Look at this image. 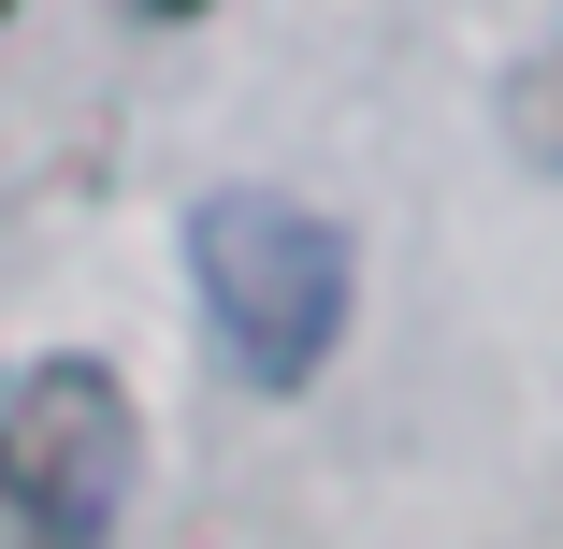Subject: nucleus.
Instances as JSON below:
<instances>
[{"mask_svg": "<svg viewBox=\"0 0 563 549\" xmlns=\"http://www.w3.org/2000/svg\"><path fill=\"white\" fill-rule=\"evenodd\" d=\"M188 275H202V318H217V362L246 391H303L347 348V232L289 188H217L188 217Z\"/></svg>", "mask_w": 563, "mask_h": 549, "instance_id": "f257e3e1", "label": "nucleus"}, {"mask_svg": "<svg viewBox=\"0 0 563 549\" xmlns=\"http://www.w3.org/2000/svg\"><path fill=\"white\" fill-rule=\"evenodd\" d=\"M131 506V391L87 348L0 376V549H117Z\"/></svg>", "mask_w": 563, "mask_h": 549, "instance_id": "f03ea898", "label": "nucleus"}, {"mask_svg": "<svg viewBox=\"0 0 563 549\" xmlns=\"http://www.w3.org/2000/svg\"><path fill=\"white\" fill-rule=\"evenodd\" d=\"M145 15H202V0H145Z\"/></svg>", "mask_w": 563, "mask_h": 549, "instance_id": "7ed1b4c3", "label": "nucleus"}]
</instances>
